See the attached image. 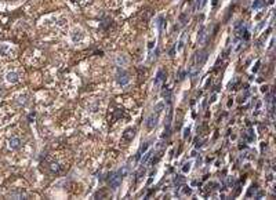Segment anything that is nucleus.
<instances>
[{
  "label": "nucleus",
  "instance_id": "1",
  "mask_svg": "<svg viewBox=\"0 0 276 200\" xmlns=\"http://www.w3.org/2000/svg\"><path fill=\"white\" fill-rule=\"evenodd\" d=\"M166 76H167V73H166L164 69H160L159 72H157L156 77H155V81H153V87L156 90H159L161 87V84L166 81Z\"/></svg>",
  "mask_w": 276,
  "mask_h": 200
},
{
  "label": "nucleus",
  "instance_id": "2",
  "mask_svg": "<svg viewBox=\"0 0 276 200\" xmlns=\"http://www.w3.org/2000/svg\"><path fill=\"white\" fill-rule=\"evenodd\" d=\"M122 179H123V177L120 175L119 171L115 173V174H110V178H109L110 188H112V189H117V188L120 186V183H122Z\"/></svg>",
  "mask_w": 276,
  "mask_h": 200
},
{
  "label": "nucleus",
  "instance_id": "3",
  "mask_svg": "<svg viewBox=\"0 0 276 200\" xmlns=\"http://www.w3.org/2000/svg\"><path fill=\"white\" fill-rule=\"evenodd\" d=\"M206 60H207V51H200L196 54V64L193 65L195 68H200L202 65L206 62Z\"/></svg>",
  "mask_w": 276,
  "mask_h": 200
},
{
  "label": "nucleus",
  "instance_id": "4",
  "mask_svg": "<svg viewBox=\"0 0 276 200\" xmlns=\"http://www.w3.org/2000/svg\"><path fill=\"white\" fill-rule=\"evenodd\" d=\"M157 117H159V113H152V115L148 117V120H146V127L149 128V130H152V128L156 127L157 124Z\"/></svg>",
  "mask_w": 276,
  "mask_h": 200
},
{
  "label": "nucleus",
  "instance_id": "5",
  "mask_svg": "<svg viewBox=\"0 0 276 200\" xmlns=\"http://www.w3.org/2000/svg\"><path fill=\"white\" fill-rule=\"evenodd\" d=\"M117 81H119V84L126 86L130 81V77H128V75L124 71H119V73H117Z\"/></svg>",
  "mask_w": 276,
  "mask_h": 200
},
{
  "label": "nucleus",
  "instance_id": "6",
  "mask_svg": "<svg viewBox=\"0 0 276 200\" xmlns=\"http://www.w3.org/2000/svg\"><path fill=\"white\" fill-rule=\"evenodd\" d=\"M187 39H188V32L185 30V32H182V35H181V39H179L178 46H177V50H178V51H182L184 46H185V43H187Z\"/></svg>",
  "mask_w": 276,
  "mask_h": 200
},
{
  "label": "nucleus",
  "instance_id": "7",
  "mask_svg": "<svg viewBox=\"0 0 276 200\" xmlns=\"http://www.w3.org/2000/svg\"><path fill=\"white\" fill-rule=\"evenodd\" d=\"M6 79H7L9 83H17V81H19V75L17 72H9Z\"/></svg>",
  "mask_w": 276,
  "mask_h": 200
},
{
  "label": "nucleus",
  "instance_id": "8",
  "mask_svg": "<svg viewBox=\"0 0 276 200\" xmlns=\"http://www.w3.org/2000/svg\"><path fill=\"white\" fill-rule=\"evenodd\" d=\"M135 135V128H127L123 134V140L124 141H131Z\"/></svg>",
  "mask_w": 276,
  "mask_h": 200
},
{
  "label": "nucleus",
  "instance_id": "9",
  "mask_svg": "<svg viewBox=\"0 0 276 200\" xmlns=\"http://www.w3.org/2000/svg\"><path fill=\"white\" fill-rule=\"evenodd\" d=\"M9 144H10V148L11 149H18L21 146V140H19L18 137H13V138L9 141Z\"/></svg>",
  "mask_w": 276,
  "mask_h": 200
},
{
  "label": "nucleus",
  "instance_id": "10",
  "mask_svg": "<svg viewBox=\"0 0 276 200\" xmlns=\"http://www.w3.org/2000/svg\"><path fill=\"white\" fill-rule=\"evenodd\" d=\"M206 36H207V33H206V28L202 26V29H200L199 35H197V43H199V44H203L204 40H206Z\"/></svg>",
  "mask_w": 276,
  "mask_h": 200
},
{
  "label": "nucleus",
  "instance_id": "11",
  "mask_svg": "<svg viewBox=\"0 0 276 200\" xmlns=\"http://www.w3.org/2000/svg\"><path fill=\"white\" fill-rule=\"evenodd\" d=\"M10 51H11V47L9 44H0V55H9Z\"/></svg>",
  "mask_w": 276,
  "mask_h": 200
},
{
  "label": "nucleus",
  "instance_id": "12",
  "mask_svg": "<svg viewBox=\"0 0 276 200\" xmlns=\"http://www.w3.org/2000/svg\"><path fill=\"white\" fill-rule=\"evenodd\" d=\"M185 181H187V179H185V177H182V175H175V178H174V185H175L177 188H179L181 185H184V183H185Z\"/></svg>",
  "mask_w": 276,
  "mask_h": 200
},
{
  "label": "nucleus",
  "instance_id": "13",
  "mask_svg": "<svg viewBox=\"0 0 276 200\" xmlns=\"http://www.w3.org/2000/svg\"><path fill=\"white\" fill-rule=\"evenodd\" d=\"M148 146H149V142H145V144L141 145L140 150H138V155H137V160H140V159H141V155L146 152V149H148Z\"/></svg>",
  "mask_w": 276,
  "mask_h": 200
},
{
  "label": "nucleus",
  "instance_id": "14",
  "mask_svg": "<svg viewBox=\"0 0 276 200\" xmlns=\"http://www.w3.org/2000/svg\"><path fill=\"white\" fill-rule=\"evenodd\" d=\"M81 37H83V35H81V32L80 30H75L73 32V35H72V40H73V43H77V42H80L81 40Z\"/></svg>",
  "mask_w": 276,
  "mask_h": 200
},
{
  "label": "nucleus",
  "instance_id": "15",
  "mask_svg": "<svg viewBox=\"0 0 276 200\" xmlns=\"http://www.w3.org/2000/svg\"><path fill=\"white\" fill-rule=\"evenodd\" d=\"M264 6H265L264 0H254V3H253V9L258 10V9H261V7H264Z\"/></svg>",
  "mask_w": 276,
  "mask_h": 200
},
{
  "label": "nucleus",
  "instance_id": "16",
  "mask_svg": "<svg viewBox=\"0 0 276 200\" xmlns=\"http://www.w3.org/2000/svg\"><path fill=\"white\" fill-rule=\"evenodd\" d=\"M151 156H152V150H149V152H146L144 158L141 159V166H144L145 163H146V162L149 160V159H151Z\"/></svg>",
  "mask_w": 276,
  "mask_h": 200
},
{
  "label": "nucleus",
  "instance_id": "17",
  "mask_svg": "<svg viewBox=\"0 0 276 200\" xmlns=\"http://www.w3.org/2000/svg\"><path fill=\"white\" fill-rule=\"evenodd\" d=\"M10 196L11 197H17V199H22V197H25V193L24 192H13V193H10Z\"/></svg>",
  "mask_w": 276,
  "mask_h": 200
},
{
  "label": "nucleus",
  "instance_id": "18",
  "mask_svg": "<svg viewBox=\"0 0 276 200\" xmlns=\"http://www.w3.org/2000/svg\"><path fill=\"white\" fill-rule=\"evenodd\" d=\"M144 174H145V168H144V167H141L140 171H138V174H137V182H140L141 178H142V175H144Z\"/></svg>",
  "mask_w": 276,
  "mask_h": 200
},
{
  "label": "nucleus",
  "instance_id": "19",
  "mask_svg": "<svg viewBox=\"0 0 276 200\" xmlns=\"http://www.w3.org/2000/svg\"><path fill=\"white\" fill-rule=\"evenodd\" d=\"M187 19H188V14L187 13L181 14V17H179V22H181V25H185V24H187Z\"/></svg>",
  "mask_w": 276,
  "mask_h": 200
},
{
  "label": "nucleus",
  "instance_id": "20",
  "mask_svg": "<svg viewBox=\"0 0 276 200\" xmlns=\"http://www.w3.org/2000/svg\"><path fill=\"white\" fill-rule=\"evenodd\" d=\"M163 108H164V104H163V102H159L156 106H155V112H156V113H160Z\"/></svg>",
  "mask_w": 276,
  "mask_h": 200
},
{
  "label": "nucleus",
  "instance_id": "21",
  "mask_svg": "<svg viewBox=\"0 0 276 200\" xmlns=\"http://www.w3.org/2000/svg\"><path fill=\"white\" fill-rule=\"evenodd\" d=\"M160 158H161V152H160V153H157L156 158H153V159H152V162H151V166H155V164L159 162V159H160Z\"/></svg>",
  "mask_w": 276,
  "mask_h": 200
},
{
  "label": "nucleus",
  "instance_id": "22",
  "mask_svg": "<svg viewBox=\"0 0 276 200\" xmlns=\"http://www.w3.org/2000/svg\"><path fill=\"white\" fill-rule=\"evenodd\" d=\"M191 164H192L191 162H188V163H185V164H184V167H182V171H184V173H188V171L191 170Z\"/></svg>",
  "mask_w": 276,
  "mask_h": 200
},
{
  "label": "nucleus",
  "instance_id": "23",
  "mask_svg": "<svg viewBox=\"0 0 276 200\" xmlns=\"http://www.w3.org/2000/svg\"><path fill=\"white\" fill-rule=\"evenodd\" d=\"M182 195H192V189L189 186H184L182 189Z\"/></svg>",
  "mask_w": 276,
  "mask_h": 200
},
{
  "label": "nucleus",
  "instance_id": "24",
  "mask_svg": "<svg viewBox=\"0 0 276 200\" xmlns=\"http://www.w3.org/2000/svg\"><path fill=\"white\" fill-rule=\"evenodd\" d=\"M51 171H53V173H58V171H60L58 164H51Z\"/></svg>",
  "mask_w": 276,
  "mask_h": 200
},
{
  "label": "nucleus",
  "instance_id": "25",
  "mask_svg": "<svg viewBox=\"0 0 276 200\" xmlns=\"http://www.w3.org/2000/svg\"><path fill=\"white\" fill-rule=\"evenodd\" d=\"M255 191H257V185H255V183H254V185L251 186V189H250V191H249V193H247V196L250 197V196L253 195V192H255Z\"/></svg>",
  "mask_w": 276,
  "mask_h": 200
},
{
  "label": "nucleus",
  "instance_id": "26",
  "mask_svg": "<svg viewBox=\"0 0 276 200\" xmlns=\"http://www.w3.org/2000/svg\"><path fill=\"white\" fill-rule=\"evenodd\" d=\"M254 135H253V130H249V135H247V141H253Z\"/></svg>",
  "mask_w": 276,
  "mask_h": 200
},
{
  "label": "nucleus",
  "instance_id": "27",
  "mask_svg": "<svg viewBox=\"0 0 276 200\" xmlns=\"http://www.w3.org/2000/svg\"><path fill=\"white\" fill-rule=\"evenodd\" d=\"M233 182H235V178L229 177V178H228V186H232V185H233Z\"/></svg>",
  "mask_w": 276,
  "mask_h": 200
},
{
  "label": "nucleus",
  "instance_id": "28",
  "mask_svg": "<svg viewBox=\"0 0 276 200\" xmlns=\"http://www.w3.org/2000/svg\"><path fill=\"white\" fill-rule=\"evenodd\" d=\"M189 131H191V130H189V127L185 128V131H184V138H187V137L189 135Z\"/></svg>",
  "mask_w": 276,
  "mask_h": 200
},
{
  "label": "nucleus",
  "instance_id": "29",
  "mask_svg": "<svg viewBox=\"0 0 276 200\" xmlns=\"http://www.w3.org/2000/svg\"><path fill=\"white\" fill-rule=\"evenodd\" d=\"M258 66H259V61H257V64H255V66L253 68V72H257V71H258Z\"/></svg>",
  "mask_w": 276,
  "mask_h": 200
},
{
  "label": "nucleus",
  "instance_id": "30",
  "mask_svg": "<svg viewBox=\"0 0 276 200\" xmlns=\"http://www.w3.org/2000/svg\"><path fill=\"white\" fill-rule=\"evenodd\" d=\"M200 6H202V0H196V9H200Z\"/></svg>",
  "mask_w": 276,
  "mask_h": 200
}]
</instances>
